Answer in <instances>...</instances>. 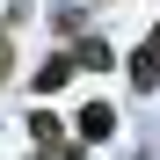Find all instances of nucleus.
<instances>
[{"label": "nucleus", "instance_id": "f257e3e1", "mask_svg": "<svg viewBox=\"0 0 160 160\" xmlns=\"http://www.w3.org/2000/svg\"><path fill=\"white\" fill-rule=\"evenodd\" d=\"M73 131H80V146H102V138H109V131H117V109H109V102H88Z\"/></svg>", "mask_w": 160, "mask_h": 160}, {"label": "nucleus", "instance_id": "20e7f679", "mask_svg": "<svg viewBox=\"0 0 160 160\" xmlns=\"http://www.w3.org/2000/svg\"><path fill=\"white\" fill-rule=\"evenodd\" d=\"M131 88H138V95L160 88V51H153V44H146V51H131Z\"/></svg>", "mask_w": 160, "mask_h": 160}, {"label": "nucleus", "instance_id": "7ed1b4c3", "mask_svg": "<svg viewBox=\"0 0 160 160\" xmlns=\"http://www.w3.org/2000/svg\"><path fill=\"white\" fill-rule=\"evenodd\" d=\"M58 138H66V124L51 117V109H29V146H37V153H51Z\"/></svg>", "mask_w": 160, "mask_h": 160}, {"label": "nucleus", "instance_id": "423d86ee", "mask_svg": "<svg viewBox=\"0 0 160 160\" xmlns=\"http://www.w3.org/2000/svg\"><path fill=\"white\" fill-rule=\"evenodd\" d=\"M15 73V37H0V80Z\"/></svg>", "mask_w": 160, "mask_h": 160}, {"label": "nucleus", "instance_id": "f03ea898", "mask_svg": "<svg viewBox=\"0 0 160 160\" xmlns=\"http://www.w3.org/2000/svg\"><path fill=\"white\" fill-rule=\"evenodd\" d=\"M29 80H37V95H58L66 80H73V51H58V58H44V66L29 73Z\"/></svg>", "mask_w": 160, "mask_h": 160}, {"label": "nucleus", "instance_id": "39448f33", "mask_svg": "<svg viewBox=\"0 0 160 160\" xmlns=\"http://www.w3.org/2000/svg\"><path fill=\"white\" fill-rule=\"evenodd\" d=\"M73 66H95V73H102V66H109V44H95V37H80V58H73Z\"/></svg>", "mask_w": 160, "mask_h": 160}]
</instances>
